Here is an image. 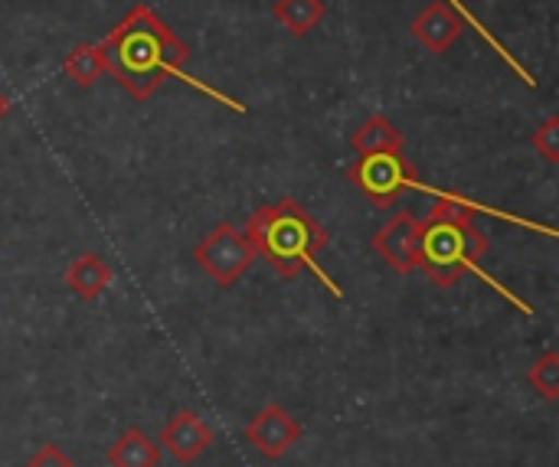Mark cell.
I'll use <instances>...</instances> for the list:
<instances>
[{"instance_id":"6da1fadb","label":"cell","mask_w":559,"mask_h":467,"mask_svg":"<svg viewBox=\"0 0 559 467\" xmlns=\"http://www.w3.org/2000/svg\"><path fill=\"white\" fill-rule=\"evenodd\" d=\"M98 46L105 56V69L138 101H147L160 88V82L167 75H174L183 85H193L197 92H203L206 98L226 105L229 111L246 115L242 101H236L233 95H226V92H219V88H213V85H206L187 72L190 46L144 3H134Z\"/></svg>"},{"instance_id":"7a4b0ae2","label":"cell","mask_w":559,"mask_h":467,"mask_svg":"<svg viewBox=\"0 0 559 467\" xmlns=\"http://www.w3.org/2000/svg\"><path fill=\"white\" fill-rule=\"evenodd\" d=\"M246 239L252 242L255 255H262L269 262V268L278 272L282 278H298L305 268H311L334 298H344L337 282L314 262L318 252L328 249L331 236L298 200L285 196L278 203L259 206L249 216Z\"/></svg>"},{"instance_id":"3957f363","label":"cell","mask_w":559,"mask_h":467,"mask_svg":"<svg viewBox=\"0 0 559 467\" xmlns=\"http://www.w3.org/2000/svg\"><path fill=\"white\" fill-rule=\"evenodd\" d=\"M475 206L439 193L419 236V268L439 288L459 285L468 272H478V259L488 252V236L475 226Z\"/></svg>"},{"instance_id":"277c9868","label":"cell","mask_w":559,"mask_h":467,"mask_svg":"<svg viewBox=\"0 0 559 467\" xmlns=\"http://www.w3.org/2000/svg\"><path fill=\"white\" fill-rule=\"evenodd\" d=\"M347 180L377 206H393L406 190H413L419 183L416 167L409 164V157H403V151H390V154H364L350 164Z\"/></svg>"},{"instance_id":"5b68a950","label":"cell","mask_w":559,"mask_h":467,"mask_svg":"<svg viewBox=\"0 0 559 467\" xmlns=\"http://www.w3.org/2000/svg\"><path fill=\"white\" fill-rule=\"evenodd\" d=\"M193 262L219 285V288H233L239 285V278L252 268L255 262V249L246 239V232H239L233 223H219L197 249H193Z\"/></svg>"},{"instance_id":"8992f818","label":"cell","mask_w":559,"mask_h":467,"mask_svg":"<svg viewBox=\"0 0 559 467\" xmlns=\"http://www.w3.org/2000/svg\"><path fill=\"white\" fill-rule=\"evenodd\" d=\"M419 236H423V219L409 209H400L373 236V249L393 272L409 275L419 268Z\"/></svg>"},{"instance_id":"52a82bcc","label":"cell","mask_w":559,"mask_h":467,"mask_svg":"<svg viewBox=\"0 0 559 467\" xmlns=\"http://www.w3.org/2000/svg\"><path fill=\"white\" fill-rule=\"evenodd\" d=\"M301 439V426L298 419H292L278 403H269L249 426H246V442L259 448L262 458L278 462L285 458Z\"/></svg>"},{"instance_id":"ba28073f","label":"cell","mask_w":559,"mask_h":467,"mask_svg":"<svg viewBox=\"0 0 559 467\" xmlns=\"http://www.w3.org/2000/svg\"><path fill=\"white\" fill-rule=\"evenodd\" d=\"M160 445H164L180 465H193V462L213 445V432H210V426H206L193 409H180V412L160 429Z\"/></svg>"},{"instance_id":"9c48e42d","label":"cell","mask_w":559,"mask_h":467,"mask_svg":"<svg viewBox=\"0 0 559 467\" xmlns=\"http://www.w3.org/2000/svg\"><path fill=\"white\" fill-rule=\"evenodd\" d=\"M462 16L452 10L449 0H432L413 23L409 33L429 49V52H445L459 36H462Z\"/></svg>"},{"instance_id":"30bf717a","label":"cell","mask_w":559,"mask_h":467,"mask_svg":"<svg viewBox=\"0 0 559 467\" xmlns=\"http://www.w3.org/2000/svg\"><path fill=\"white\" fill-rule=\"evenodd\" d=\"M111 278H115V272L98 252H85L66 268V285L72 288V295L79 301H98L108 291Z\"/></svg>"},{"instance_id":"8fae6325","label":"cell","mask_w":559,"mask_h":467,"mask_svg":"<svg viewBox=\"0 0 559 467\" xmlns=\"http://www.w3.org/2000/svg\"><path fill=\"white\" fill-rule=\"evenodd\" d=\"M111 467H157L160 465V445L147 439L141 429H128L118 435V442L108 448Z\"/></svg>"},{"instance_id":"7c38bea8","label":"cell","mask_w":559,"mask_h":467,"mask_svg":"<svg viewBox=\"0 0 559 467\" xmlns=\"http://www.w3.org/2000/svg\"><path fill=\"white\" fill-rule=\"evenodd\" d=\"M350 144H354V151H357L360 157H364V154H390V151H403V147H406L403 131H400L390 118H383V115L367 118V121L354 131Z\"/></svg>"},{"instance_id":"4fadbf2b","label":"cell","mask_w":559,"mask_h":467,"mask_svg":"<svg viewBox=\"0 0 559 467\" xmlns=\"http://www.w3.org/2000/svg\"><path fill=\"white\" fill-rule=\"evenodd\" d=\"M328 13L324 0H275L272 16L292 33V36H308Z\"/></svg>"},{"instance_id":"5bb4252c","label":"cell","mask_w":559,"mask_h":467,"mask_svg":"<svg viewBox=\"0 0 559 467\" xmlns=\"http://www.w3.org/2000/svg\"><path fill=\"white\" fill-rule=\"evenodd\" d=\"M62 72L79 85V88H92L108 69H105V56H102V46L95 43V46H88V43H82V46H75L66 59H62Z\"/></svg>"},{"instance_id":"9a60e30c","label":"cell","mask_w":559,"mask_h":467,"mask_svg":"<svg viewBox=\"0 0 559 467\" xmlns=\"http://www.w3.org/2000/svg\"><path fill=\"white\" fill-rule=\"evenodd\" d=\"M527 383L547 399V403H557L559 399V354L557 350H547L527 373Z\"/></svg>"},{"instance_id":"2e32d148","label":"cell","mask_w":559,"mask_h":467,"mask_svg":"<svg viewBox=\"0 0 559 467\" xmlns=\"http://www.w3.org/2000/svg\"><path fill=\"white\" fill-rule=\"evenodd\" d=\"M531 144H534V151H540L544 154V160H550V164H557L559 160V115H550L540 128H534V134H531Z\"/></svg>"},{"instance_id":"e0dca14e","label":"cell","mask_w":559,"mask_h":467,"mask_svg":"<svg viewBox=\"0 0 559 467\" xmlns=\"http://www.w3.org/2000/svg\"><path fill=\"white\" fill-rule=\"evenodd\" d=\"M26 467H75V465H72V458H69L59 445H43V448L26 462Z\"/></svg>"},{"instance_id":"ac0fdd59","label":"cell","mask_w":559,"mask_h":467,"mask_svg":"<svg viewBox=\"0 0 559 467\" xmlns=\"http://www.w3.org/2000/svg\"><path fill=\"white\" fill-rule=\"evenodd\" d=\"M7 115H10V98H7V95L0 92V121H3Z\"/></svg>"}]
</instances>
